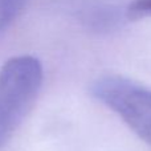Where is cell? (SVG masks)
Listing matches in <instances>:
<instances>
[{
    "label": "cell",
    "mask_w": 151,
    "mask_h": 151,
    "mask_svg": "<svg viewBox=\"0 0 151 151\" xmlns=\"http://www.w3.org/2000/svg\"><path fill=\"white\" fill-rule=\"evenodd\" d=\"M94 98L117 113L123 122L151 146V90L118 76L101 77L91 85Z\"/></svg>",
    "instance_id": "cell-2"
},
{
    "label": "cell",
    "mask_w": 151,
    "mask_h": 151,
    "mask_svg": "<svg viewBox=\"0 0 151 151\" xmlns=\"http://www.w3.org/2000/svg\"><path fill=\"white\" fill-rule=\"evenodd\" d=\"M42 65L33 56L12 57L0 69V150L31 111L42 85Z\"/></svg>",
    "instance_id": "cell-1"
},
{
    "label": "cell",
    "mask_w": 151,
    "mask_h": 151,
    "mask_svg": "<svg viewBox=\"0 0 151 151\" xmlns=\"http://www.w3.org/2000/svg\"><path fill=\"white\" fill-rule=\"evenodd\" d=\"M130 19H139L151 16V0H134L127 9Z\"/></svg>",
    "instance_id": "cell-4"
},
{
    "label": "cell",
    "mask_w": 151,
    "mask_h": 151,
    "mask_svg": "<svg viewBox=\"0 0 151 151\" xmlns=\"http://www.w3.org/2000/svg\"><path fill=\"white\" fill-rule=\"evenodd\" d=\"M28 0H0V33L16 20Z\"/></svg>",
    "instance_id": "cell-3"
}]
</instances>
